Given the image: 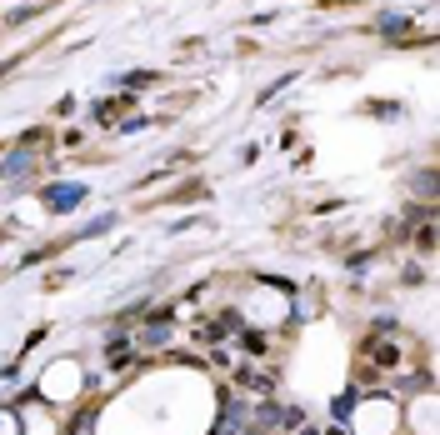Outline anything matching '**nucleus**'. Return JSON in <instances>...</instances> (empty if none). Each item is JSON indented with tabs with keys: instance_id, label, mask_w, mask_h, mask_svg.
Returning <instances> with one entry per match:
<instances>
[{
	"instance_id": "obj_1",
	"label": "nucleus",
	"mask_w": 440,
	"mask_h": 435,
	"mask_svg": "<svg viewBox=\"0 0 440 435\" xmlns=\"http://www.w3.org/2000/svg\"><path fill=\"white\" fill-rule=\"evenodd\" d=\"M75 200H80V190H56V200H51V205H56V210H70Z\"/></svg>"
}]
</instances>
